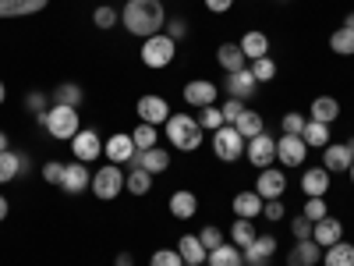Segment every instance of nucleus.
Returning <instances> with one entry per match:
<instances>
[{"label":"nucleus","mask_w":354,"mask_h":266,"mask_svg":"<svg viewBox=\"0 0 354 266\" xmlns=\"http://www.w3.org/2000/svg\"><path fill=\"white\" fill-rule=\"evenodd\" d=\"M121 21H124V28L131 36L149 39V36H156L160 28L167 25V15H163L160 0H128L124 11H121Z\"/></svg>","instance_id":"1"},{"label":"nucleus","mask_w":354,"mask_h":266,"mask_svg":"<svg viewBox=\"0 0 354 266\" xmlns=\"http://www.w3.org/2000/svg\"><path fill=\"white\" fill-rule=\"evenodd\" d=\"M167 139L174 150L181 153H195L202 145V125L198 117H188V114H170L167 117Z\"/></svg>","instance_id":"2"},{"label":"nucleus","mask_w":354,"mask_h":266,"mask_svg":"<svg viewBox=\"0 0 354 266\" xmlns=\"http://www.w3.org/2000/svg\"><path fill=\"white\" fill-rule=\"evenodd\" d=\"M36 121L46 128V135H53V139H75L82 128H78V107H61V103H53L50 110H43V114H36Z\"/></svg>","instance_id":"3"},{"label":"nucleus","mask_w":354,"mask_h":266,"mask_svg":"<svg viewBox=\"0 0 354 266\" xmlns=\"http://www.w3.org/2000/svg\"><path fill=\"white\" fill-rule=\"evenodd\" d=\"M177 53V43L167 36V33H156L142 43V64L145 68H167Z\"/></svg>","instance_id":"4"},{"label":"nucleus","mask_w":354,"mask_h":266,"mask_svg":"<svg viewBox=\"0 0 354 266\" xmlns=\"http://www.w3.org/2000/svg\"><path fill=\"white\" fill-rule=\"evenodd\" d=\"M93 192H96V199H103V202L117 199V195L124 192V170L117 167V163H103V167L93 174Z\"/></svg>","instance_id":"5"},{"label":"nucleus","mask_w":354,"mask_h":266,"mask_svg":"<svg viewBox=\"0 0 354 266\" xmlns=\"http://www.w3.org/2000/svg\"><path fill=\"white\" fill-rule=\"evenodd\" d=\"M213 153H216L223 163L241 160V157H245V139L238 135V128H234V125L216 128V132H213Z\"/></svg>","instance_id":"6"},{"label":"nucleus","mask_w":354,"mask_h":266,"mask_svg":"<svg viewBox=\"0 0 354 266\" xmlns=\"http://www.w3.org/2000/svg\"><path fill=\"white\" fill-rule=\"evenodd\" d=\"M245 157H248V163H255L259 170H266L270 163H277V142L262 132V135L248 139V145H245Z\"/></svg>","instance_id":"7"},{"label":"nucleus","mask_w":354,"mask_h":266,"mask_svg":"<svg viewBox=\"0 0 354 266\" xmlns=\"http://www.w3.org/2000/svg\"><path fill=\"white\" fill-rule=\"evenodd\" d=\"M71 153H75L78 163H93V160L103 153V142H100V135H96L93 128H82V132L71 139Z\"/></svg>","instance_id":"8"},{"label":"nucleus","mask_w":354,"mask_h":266,"mask_svg":"<svg viewBox=\"0 0 354 266\" xmlns=\"http://www.w3.org/2000/svg\"><path fill=\"white\" fill-rule=\"evenodd\" d=\"M305 153H308V145H305L301 135H280V142H277V163L301 167L305 163Z\"/></svg>","instance_id":"9"},{"label":"nucleus","mask_w":354,"mask_h":266,"mask_svg":"<svg viewBox=\"0 0 354 266\" xmlns=\"http://www.w3.org/2000/svg\"><path fill=\"white\" fill-rule=\"evenodd\" d=\"M216 93H220V89L209 82V78H192L188 85H185V103L188 107H213L216 103Z\"/></svg>","instance_id":"10"},{"label":"nucleus","mask_w":354,"mask_h":266,"mask_svg":"<svg viewBox=\"0 0 354 266\" xmlns=\"http://www.w3.org/2000/svg\"><path fill=\"white\" fill-rule=\"evenodd\" d=\"M283 188H287V174H283L280 167H266V170H259L255 192L262 195V202H266V199H280Z\"/></svg>","instance_id":"11"},{"label":"nucleus","mask_w":354,"mask_h":266,"mask_svg":"<svg viewBox=\"0 0 354 266\" xmlns=\"http://www.w3.org/2000/svg\"><path fill=\"white\" fill-rule=\"evenodd\" d=\"M223 89H227V96H230V100H241V103H245V100H252V96H255L259 82H255L252 68H245V71H234V75H227Z\"/></svg>","instance_id":"12"},{"label":"nucleus","mask_w":354,"mask_h":266,"mask_svg":"<svg viewBox=\"0 0 354 266\" xmlns=\"http://www.w3.org/2000/svg\"><path fill=\"white\" fill-rule=\"evenodd\" d=\"M128 163L149 170V174L156 177V174H163V170L170 167V153H167V150H156V145H153V150H135V157H131Z\"/></svg>","instance_id":"13"},{"label":"nucleus","mask_w":354,"mask_h":266,"mask_svg":"<svg viewBox=\"0 0 354 266\" xmlns=\"http://www.w3.org/2000/svg\"><path fill=\"white\" fill-rule=\"evenodd\" d=\"M88 185H93V174H88L85 163H64V177H61V188L68 195H82Z\"/></svg>","instance_id":"14"},{"label":"nucleus","mask_w":354,"mask_h":266,"mask_svg":"<svg viewBox=\"0 0 354 266\" xmlns=\"http://www.w3.org/2000/svg\"><path fill=\"white\" fill-rule=\"evenodd\" d=\"M138 117H142V125H167L170 107H167L163 96H142L138 100Z\"/></svg>","instance_id":"15"},{"label":"nucleus","mask_w":354,"mask_h":266,"mask_svg":"<svg viewBox=\"0 0 354 266\" xmlns=\"http://www.w3.org/2000/svg\"><path fill=\"white\" fill-rule=\"evenodd\" d=\"M301 192L308 199H322V195L330 192V170L326 167H308L301 174Z\"/></svg>","instance_id":"16"},{"label":"nucleus","mask_w":354,"mask_h":266,"mask_svg":"<svg viewBox=\"0 0 354 266\" xmlns=\"http://www.w3.org/2000/svg\"><path fill=\"white\" fill-rule=\"evenodd\" d=\"M312 238L319 242V249H330V245H337V242L344 238V224L333 220V217H322V220H315V227H312Z\"/></svg>","instance_id":"17"},{"label":"nucleus","mask_w":354,"mask_h":266,"mask_svg":"<svg viewBox=\"0 0 354 266\" xmlns=\"http://www.w3.org/2000/svg\"><path fill=\"white\" fill-rule=\"evenodd\" d=\"M216 61H220V68H223L227 75L245 71V68H248V57L241 53V46H238V43H223V46L216 50Z\"/></svg>","instance_id":"18"},{"label":"nucleus","mask_w":354,"mask_h":266,"mask_svg":"<svg viewBox=\"0 0 354 266\" xmlns=\"http://www.w3.org/2000/svg\"><path fill=\"white\" fill-rule=\"evenodd\" d=\"M103 153H106L110 163H128L135 157V142H131V135H110V142L103 145Z\"/></svg>","instance_id":"19"},{"label":"nucleus","mask_w":354,"mask_h":266,"mask_svg":"<svg viewBox=\"0 0 354 266\" xmlns=\"http://www.w3.org/2000/svg\"><path fill=\"white\" fill-rule=\"evenodd\" d=\"M50 4V0H0V18H25L36 15Z\"/></svg>","instance_id":"20"},{"label":"nucleus","mask_w":354,"mask_h":266,"mask_svg":"<svg viewBox=\"0 0 354 266\" xmlns=\"http://www.w3.org/2000/svg\"><path fill=\"white\" fill-rule=\"evenodd\" d=\"M273 252H277V238H273V234H259L248 249H241V256H245L248 266H252V263H266Z\"/></svg>","instance_id":"21"},{"label":"nucleus","mask_w":354,"mask_h":266,"mask_svg":"<svg viewBox=\"0 0 354 266\" xmlns=\"http://www.w3.org/2000/svg\"><path fill=\"white\" fill-rule=\"evenodd\" d=\"M351 153H347V145H337V142H330L326 150H322V167H326L330 174H337V170H351Z\"/></svg>","instance_id":"22"},{"label":"nucleus","mask_w":354,"mask_h":266,"mask_svg":"<svg viewBox=\"0 0 354 266\" xmlns=\"http://www.w3.org/2000/svg\"><path fill=\"white\" fill-rule=\"evenodd\" d=\"M315 263H319V242L315 238L298 242L290 249V256H287V266H315Z\"/></svg>","instance_id":"23"},{"label":"nucleus","mask_w":354,"mask_h":266,"mask_svg":"<svg viewBox=\"0 0 354 266\" xmlns=\"http://www.w3.org/2000/svg\"><path fill=\"white\" fill-rule=\"evenodd\" d=\"M238 46H241V53L248 57V61H259V57H270V36H266V33H245Z\"/></svg>","instance_id":"24"},{"label":"nucleus","mask_w":354,"mask_h":266,"mask_svg":"<svg viewBox=\"0 0 354 266\" xmlns=\"http://www.w3.org/2000/svg\"><path fill=\"white\" fill-rule=\"evenodd\" d=\"M234 213L241 220H255L262 213V195L259 192H238L234 195Z\"/></svg>","instance_id":"25"},{"label":"nucleus","mask_w":354,"mask_h":266,"mask_svg":"<svg viewBox=\"0 0 354 266\" xmlns=\"http://www.w3.org/2000/svg\"><path fill=\"white\" fill-rule=\"evenodd\" d=\"M170 213H174L177 220H192V217L198 213L195 192H174V195H170Z\"/></svg>","instance_id":"26"},{"label":"nucleus","mask_w":354,"mask_h":266,"mask_svg":"<svg viewBox=\"0 0 354 266\" xmlns=\"http://www.w3.org/2000/svg\"><path fill=\"white\" fill-rule=\"evenodd\" d=\"M340 117V103L333 96H315L312 100V121H322V125H333Z\"/></svg>","instance_id":"27"},{"label":"nucleus","mask_w":354,"mask_h":266,"mask_svg":"<svg viewBox=\"0 0 354 266\" xmlns=\"http://www.w3.org/2000/svg\"><path fill=\"white\" fill-rule=\"evenodd\" d=\"M124 192H131V195H149V192H153V174L142 170V167H131V170L124 174Z\"/></svg>","instance_id":"28"},{"label":"nucleus","mask_w":354,"mask_h":266,"mask_svg":"<svg viewBox=\"0 0 354 266\" xmlns=\"http://www.w3.org/2000/svg\"><path fill=\"white\" fill-rule=\"evenodd\" d=\"M205 266H245V256L238 245H220L205 256Z\"/></svg>","instance_id":"29"},{"label":"nucleus","mask_w":354,"mask_h":266,"mask_svg":"<svg viewBox=\"0 0 354 266\" xmlns=\"http://www.w3.org/2000/svg\"><path fill=\"white\" fill-rule=\"evenodd\" d=\"M301 139H305V145H312V150H326V145H330V125H322V121H305Z\"/></svg>","instance_id":"30"},{"label":"nucleus","mask_w":354,"mask_h":266,"mask_svg":"<svg viewBox=\"0 0 354 266\" xmlns=\"http://www.w3.org/2000/svg\"><path fill=\"white\" fill-rule=\"evenodd\" d=\"M177 252H181L185 263H202V266H205V256H209V252H205V245L198 242V234H185V238L177 242Z\"/></svg>","instance_id":"31"},{"label":"nucleus","mask_w":354,"mask_h":266,"mask_svg":"<svg viewBox=\"0 0 354 266\" xmlns=\"http://www.w3.org/2000/svg\"><path fill=\"white\" fill-rule=\"evenodd\" d=\"M322 263L326 266H354V245L340 238L337 245H330L326 252H322Z\"/></svg>","instance_id":"32"},{"label":"nucleus","mask_w":354,"mask_h":266,"mask_svg":"<svg viewBox=\"0 0 354 266\" xmlns=\"http://www.w3.org/2000/svg\"><path fill=\"white\" fill-rule=\"evenodd\" d=\"M234 128H238V135L241 139H255V135H262L266 128H262V117L255 114V110H241V117H238V121H234Z\"/></svg>","instance_id":"33"},{"label":"nucleus","mask_w":354,"mask_h":266,"mask_svg":"<svg viewBox=\"0 0 354 266\" xmlns=\"http://www.w3.org/2000/svg\"><path fill=\"white\" fill-rule=\"evenodd\" d=\"M259 238V234H255V220H234V227H230V242L234 245H238V249H248L252 242Z\"/></svg>","instance_id":"34"},{"label":"nucleus","mask_w":354,"mask_h":266,"mask_svg":"<svg viewBox=\"0 0 354 266\" xmlns=\"http://www.w3.org/2000/svg\"><path fill=\"white\" fill-rule=\"evenodd\" d=\"M85 93H82V85L75 82H64V85H57V93H53V103H61V107H82Z\"/></svg>","instance_id":"35"},{"label":"nucleus","mask_w":354,"mask_h":266,"mask_svg":"<svg viewBox=\"0 0 354 266\" xmlns=\"http://www.w3.org/2000/svg\"><path fill=\"white\" fill-rule=\"evenodd\" d=\"M21 174V153H0V185L15 181V177Z\"/></svg>","instance_id":"36"},{"label":"nucleus","mask_w":354,"mask_h":266,"mask_svg":"<svg viewBox=\"0 0 354 266\" xmlns=\"http://www.w3.org/2000/svg\"><path fill=\"white\" fill-rule=\"evenodd\" d=\"M330 50L340 57H354V28H337L330 36Z\"/></svg>","instance_id":"37"},{"label":"nucleus","mask_w":354,"mask_h":266,"mask_svg":"<svg viewBox=\"0 0 354 266\" xmlns=\"http://www.w3.org/2000/svg\"><path fill=\"white\" fill-rule=\"evenodd\" d=\"M131 142H135V150H153L156 145V125H138L131 132Z\"/></svg>","instance_id":"38"},{"label":"nucleus","mask_w":354,"mask_h":266,"mask_svg":"<svg viewBox=\"0 0 354 266\" xmlns=\"http://www.w3.org/2000/svg\"><path fill=\"white\" fill-rule=\"evenodd\" d=\"M252 75H255V82H273L277 78V61L273 57H259V61H252Z\"/></svg>","instance_id":"39"},{"label":"nucleus","mask_w":354,"mask_h":266,"mask_svg":"<svg viewBox=\"0 0 354 266\" xmlns=\"http://www.w3.org/2000/svg\"><path fill=\"white\" fill-rule=\"evenodd\" d=\"M198 125H202V132L209 128V132H216V128H223V114H220V107L213 103V107H202V114H198Z\"/></svg>","instance_id":"40"},{"label":"nucleus","mask_w":354,"mask_h":266,"mask_svg":"<svg viewBox=\"0 0 354 266\" xmlns=\"http://www.w3.org/2000/svg\"><path fill=\"white\" fill-rule=\"evenodd\" d=\"M149 266H185V259L177 249H160V252H153Z\"/></svg>","instance_id":"41"},{"label":"nucleus","mask_w":354,"mask_h":266,"mask_svg":"<svg viewBox=\"0 0 354 266\" xmlns=\"http://www.w3.org/2000/svg\"><path fill=\"white\" fill-rule=\"evenodd\" d=\"M198 242L205 245V252H213V249H220V245H223V231H220V227H202Z\"/></svg>","instance_id":"42"},{"label":"nucleus","mask_w":354,"mask_h":266,"mask_svg":"<svg viewBox=\"0 0 354 266\" xmlns=\"http://www.w3.org/2000/svg\"><path fill=\"white\" fill-rule=\"evenodd\" d=\"M61 177H64V163L61 160H46L43 163V181L46 185H61Z\"/></svg>","instance_id":"43"},{"label":"nucleus","mask_w":354,"mask_h":266,"mask_svg":"<svg viewBox=\"0 0 354 266\" xmlns=\"http://www.w3.org/2000/svg\"><path fill=\"white\" fill-rule=\"evenodd\" d=\"M117 18H121V15H117L113 8H106V4L93 11V21H96V28H113V25H117Z\"/></svg>","instance_id":"44"},{"label":"nucleus","mask_w":354,"mask_h":266,"mask_svg":"<svg viewBox=\"0 0 354 266\" xmlns=\"http://www.w3.org/2000/svg\"><path fill=\"white\" fill-rule=\"evenodd\" d=\"M305 217H308L312 224L322 220V217H330V213H326V199H308V202H305Z\"/></svg>","instance_id":"45"},{"label":"nucleus","mask_w":354,"mask_h":266,"mask_svg":"<svg viewBox=\"0 0 354 266\" xmlns=\"http://www.w3.org/2000/svg\"><path fill=\"white\" fill-rule=\"evenodd\" d=\"M241 110H245V103L241 100H227L223 107H220V114H223V125H234L241 117Z\"/></svg>","instance_id":"46"},{"label":"nucleus","mask_w":354,"mask_h":266,"mask_svg":"<svg viewBox=\"0 0 354 266\" xmlns=\"http://www.w3.org/2000/svg\"><path fill=\"white\" fill-rule=\"evenodd\" d=\"M163 28H167V36H170L174 43L188 36V25H185V18H167V25H163Z\"/></svg>","instance_id":"47"},{"label":"nucleus","mask_w":354,"mask_h":266,"mask_svg":"<svg viewBox=\"0 0 354 266\" xmlns=\"http://www.w3.org/2000/svg\"><path fill=\"white\" fill-rule=\"evenodd\" d=\"M301 128H305V117L301 114H283V135H301Z\"/></svg>","instance_id":"48"},{"label":"nucleus","mask_w":354,"mask_h":266,"mask_svg":"<svg viewBox=\"0 0 354 266\" xmlns=\"http://www.w3.org/2000/svg\"><path fill=\"white\" fill-rule=\"evenodd\" d=\"M312 227H315V224H312V220H308L305 213H301L298 220H294V224H290V231H294V238H298V242H305V238H312Z\"/></svg>","instance_id":"49"},{"label":"nucleus","mask_w":354,"mask_h":266,"mask_svg":"<svg viewBox=\"0 0 354 266\" xmlns=\"http://www.w3.org/2000/svg\"><path fill=\"white\" fill-rule=\"evenodd\" d=\"M262 217L266 220H283V202L280 199H266L262 202Z\"/></svg>","instance_id":"50"},{"label":"nucleus","mask_w":354,"mask_h":266,"mask_svg":"<svg viewBox=\"0 0 354 266\" xmlns=\"http://www.w3.org/2000/svg\"><path fill=\"white\" fill-rule=\"evenodd\" d=\"M25 107L32 110V114H43V110H46V96H43V93H28V96H25Z\"/></svg>","instance_id":"51"},{"label":"nucleus","mask_w":354,"mask_h":266,"mask_svg":"<svg viewBox=\"0 0 354 266\" xmlns=\"http://www.w3.org/2000/svg\"><path fill=\"white\" fill-rule=\"evenodd\" d=\"M205 8H209L213 15H223V11L234 8V0H205Z\"/></svg>","instance_id":"52"},{"label":"nucleus","mask_w":354,"mask_h":266,"mask_svg":"<svg viewBox=\"0 0 354 266\" xmlns=\"http://www.w3.org/2000/svg\"><path fill=\"white\" fill-rule=\"evenodd\" d=\"M113 266H135V256L131 252H121V256L113 259Z\"/></svg>","instance_id":"53"},{"label":"nucleus","mask_w":354,"mask_h":266,"mask_svg":"<svg viewBox=\"0 0 354 266\" xmlns=\"http://www.w3.org/2000/svg\"><path fill=\"white\" fill-rule=\"evenodd\" d=\"M0 220H8V199L0 195Z\"/></svg>","instance_id":"54"},{"label":"nucleus","mask_w":354,"mask_h":266,"mask_svg":"<svg viewBox=\"0 0 354 266\" xmlns=\"http://www.w3.org/2000/svg\"><path fill=\"white\" fill-rule=\"evenodd\" d=\"M0 153H8V135L0 132Z\"/></svg>","instance_id":"55"},{"label":"nucleus","mask_w":354,"mask_h":266,"mask_svg":"<svg viewBox=\"0 0 354 266\" xmlns=\"http://www.w3.org/2000/svg\"><path fill=\"white\" fill-rule=\"evenodd\" d=\"M344 28H354V11L347 15V21H344Z\"/></svg>","instance_id":"56"},{"label":"nucleus","mask_w":354,"mask_h":266,"mask_svg":"<svg viewBox=\"0 0 354 266\" xmlns=\"http://www.w3.org/2000/svg\"><path fill=\"white\" fill-rule=\"evenodd\" d=\"M8 100V89H4V82H0V103H4Z\"/></svg>","instance_id":"57"},{"label":"nucleus","mask_w":354,"mask_h":266,"mask_svg":"<svg viewBox=\"0 0 354 266\" xmlns=\"http://www.w3.org/2000/svg\"><path fill=\"white\" fill-rule=\"evenodd\" d=\"M344 145H347V153H351V157H354V139H347V142H344Z\"/></svg>","instance_id":"58"},{"label":"nucleus","mask_w":354,"mask_h":266,"mask_svg":"<svg viewBox=\"0 0 354 266\" xmlns=\"http://www.w3.org/2000/svg\"><path fill=\"white\" fill-rule=\"evenodd\" d=\"M351 181H354V160H351Z\"/></svg>","instance_id":"59"},{"label":"nucleus","mask_w":354,"mask_h":266,"mask_svg":"<svg viewBox=\"0 0 354 266\" xmlns=\"http://www.w3.org/2000/svg\"><path fill=\"white\" fill-rule=\"evenodd\" d=\"M185 266H202V263H185Z\"/></svg>","instance_id":"60"},{"label":"nucleus","mask_w":354,"mask_h":266,"mask_svg":"<svg viewBox=\"0 0 354 266\" xmlns=\"http://www.w3.org/2000/svg\"><path fill=\"white\" fill-rule=\"evenodd\" d=\"M252 266H266V263H252Z\"/></svg>","instance_id":"61"}]
</instances>
